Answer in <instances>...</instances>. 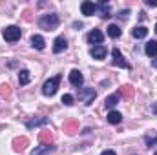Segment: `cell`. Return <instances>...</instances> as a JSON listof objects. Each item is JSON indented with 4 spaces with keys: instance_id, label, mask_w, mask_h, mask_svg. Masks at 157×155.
Returning <instances> with one entry per match:
<instances>
[{
    "instance_id": "6da1fadb",
    "label": "cell",
    "mask_w": 157,
    "mask_h": 155,
    "mask_svg": "<svg viewBox=\"0 0 157 155\" xmlns=\"http://www.w3.org/2000/svg\"><path fill=\"white\" fill-rule=\"evenodd\" d=\"M39 26L42 29H46V31H53V29H57V26H59V17L57 15H42L39 18Z\"/></svg>"
},
{
    "instance_id": "7a4b0ae2",
    "label": "cell",
    "mask_w": 157,
    "mask_h": 155,
    "mask_svg": "<svg viewBox=\"0 0 157 155\" xmlns=\"http://www.w3.org/2000/svg\"><path fill=\"white\" fill-rule=\"evenodd\" d=\"M59 82H60V77H59V75H57V77H53V78H49V80H46V82H44V86H42V93H44L46 97H53V95L57 93Z\"/></svg>"
},
{
    "instance_id": "3957f363",
    "label": "cell",
    "mask_w": 157,
    "mask_h": 155,
    "mask_svg": "<svg viewBox=\"0 0 157 155\" xmlns=\"http://www.w3.org/2000/svg\"><path fill=\"white\" fill-rule=\"evenodd\" d=\"M78 99H80L86 106H90V104H93V100H95V91H93L91 88H82V89H78Z\"/></svg>"
},
{
    "instance_id": "277c9868",
    "label": "cell",
    "mask_w": 157,
    "mask_h": 155,
    "mask_svg": "<svg viewBox=\"0 0 157 155\" xmlns=\"http://www.w3.org/2000/svg\"><path fill=\"white\" fill-rule=\"evenodd\" d=\"M20 35H22V31H20V28H17V26H9V28L4 29V39L7 40V42H15V40H18L20 39Z\"/></svg>"
},
{
    "instance_id": "5b68a950",
    "label": "cell",
    "mask_w": 157,
    "mask_h": 155,
    "mask_svg": "<svg viewBox=\"0 0 157 155\" xmlns=\"http://www.w3.org/2000/svg\"><path fill=\"white\" fill-rule=\"evenodd\" d=\"M104 39V35L99 31V29H93V31H90L88 33V42L90 44H95V46H101V42Z\"/></svg>"
},
{
    "instance_id": "8992f818",
    "label": "cell",
    "mask_w": 157,
    "mask_h": 155,
    "mask_svg": "<svg viewBox=\"0 0 157 155\" xmlns=\"http://www.w3.org/2000/svg\"><path fill=\"white\" fill-rule=\"evenodd\" d=\"M62 130H64L68 135H75L78 131V122L77 120H66V122L62 124Z\"/></svg>"
},
{
    "instance_id": "52a82bcc",
    "label": "cell",
    "mask_w": 157,
    "mask_h": 155,
    "mask_svg": "<svg viewBox=\"0 0 157 155\" xmlns=\"http://www.w3.org/2000/svg\"><path fill=\"white\" fill-rule=\"evenodd\" d=\"M28 144H29V141H28L26 137H17V139L13 141V150H15V152H24V150L28 148Z\"/></svg>"
},
{
    "instance_id": "ba28073f",
    "label": "cell",
    "mask_w": 157,
    "mask_h": 155,
    "mask_svg": "<svg viewBox=\"0 0 157 155\" xmlns=\"http://www.w3.org/2000/svg\"><path fill=\"white\" fill-rule=\"evenodd\" d=\"M80 11H82V15L91 17V15L97 11V6H95L93 2H82V4H80Z\"/></svg>"
},
{
    "instance_id": "9c48e42d",
    "label": "cell",
    "mask_w": 157,
    "mask_h": 155,
    "mask_svg": "<svg viewBox=\"0 0 157 155\" xmlns=\"http://www.w3.org/2000/svg\"><path fill=\"white\" fill-rule=\"evenodd\" d=\"M112 55H113V64H115V66H119V68H130V66H128V62L124 60V57L121 55V51H119V49H113V51H112Z\"/></svg>"
},
{
    "instance_id": "30bf717a",
    "label": "cell",
    "mask_w": 157,
    "mask_h": 155,
    "mask_svg": "<svg viewBox=\"0 0 157 155\" xmlns=\"http://www.w3.org/2000/svg\"><path fill=\"white\" fill-rule=\"evenodd\" d=\"M39 141H40V144H51V142H53V131L42 130L39 133Z\"/></svg>"
},
{
    "instance_id": "8fae6325",
    "label": "cell",
    "mask_w": 157,
    "mask_h": 155,
    "mask_svg": "<svg viewBox=\"0 0 157 155\" xmlns=\"http://www.w3.org/2000/svg\"><path fill=\"white\" fill-rule=\"evenodd\" d=\"M70 82H71L73 86H82V82H84L82 73H80L78 70H71V73H70Z\"/></svg>"
},
{
    "instance_id": "7c38bea8",
    "label": "cell",
    "mask_w": 157,
    "mask_h": 155,
    "mask_svg": "<svg viewBox=\"0 0 157 155\" xmlns=\"http://www.w3.org/2000/svg\"><path fill=\"white\" fill-rule=\"evenodd\" d=\"M68 47V42L64 37H59V39H55L53 42V53H60V51H64Z\"/></svg>"
},
{
    "instance_id": "4fadbf2b",
    "label": "cell",
    "mask_w": 157,
    "mask_h": 155,
    "mask_svg": "<svg viewBox=\"0 0 157 155\" xmlns=\"http://www.w3.org/2000/svg\"><path fill=\"white\" fill-rule=\"evenodd\" d=\"M90 53H91L93 59H99V60H101V59L106 57V47H104V46H93Z\"/></svg>"
},
{
    "instance_id": "5bb4252c",
    "label": "cell",
    "mask_w": 157,
    "mask_h": 155,
    "mask_svg": "<svg viewBox=\"0 0 157 155\" xmlns=\"http://www.w3.org/2000/svg\"><path fill=\"white\" fill-rule=\"evenodd\" d=\"M53 150H55V146H51V144H42L39 148H35V150L31 152V155H48V153H51Z\"/></svg>"
},
{
    "instance_id": "9a60e30c",
    "label": "cell",
    "mask_w": 157,
    "mask_h": 155,
    "mask_svg": "<svg viewBox=\"0 0 157 155\" xmlns=\"http://www.w3.org/2000/svg\"><path fill=\"white\" fill-rule=\"evenodd\" d=\"M97 11H99V17H102V18L110 17V6L106 2H99L97 4Z\"/></svg>"
},
{
    "instance_id": "2e32d148",
    "label": "cell",
    "mask_w": 157,
    "mask_h": 155,
    "mask_svg": "<svg viewBox=\"0 0 157 155\" xmlns=\"http://www.w3.org/2000/svg\"><path fill=\"white\" fill-rule=\"evenodd\" d=\"M31 46H33L35 49H44V46H46V40L42 39L40 35H33V37H31Z\"/></svg>"
},
{
    "instance_id": "e0dca14e",
    "label": "cell",
    "mask_w": 157,
    "mask_h": 155,
    "mask_svg": "<svg viewBox=\"0 0 157 155\" xmlns=\"http://www.w3.org/2000/svg\"><path fill=\"white\" fill-rule=\"evenodd\" d=\"M146 55L148 57H157V40H150L148 44H146Z\"/></svg>"
},
{
    "instance_id": "ac0fdd59",
    "label": "cell",
    "mask_w": 157,
    "mask_h": 155,
    "mask_svg": "<svg viewBox=\"0 0 157 155\" xmlns=\"http://www.w3.org/2000/svg\"><path fill=\"white\" fill-rule=\"evenodd\" d=\"M44 124H48V119L46 117H40V119H31V120H28V128L31 130V128H37V126H44Z\"/></svg>"
},
{
    "instance_id": "d6986e66",
    "label": "cell",
    "mask_w": 157,
    "mask_h": 155,
    "mask_svg": "<svg viewBox=\"0 0 157 155\" xmlns=\"http://www.w3.org/2000/svg\"><path fill=\"white\" fill-rule=\"evenodd\" d=\"M106 119H108V122H110V124H119V122L122 120V115H121L119 112H115V110H113V112H110V113H108V117H106Z\"/></svg>"
},
{
    "instance_id": "ffe728a7",
    "label": "cell",
    "mask_w": 157,
    "mask_h": 155,
    "mask_svg": "<svg viewBox=\"0 0 157 155\" xmlns=\"http://www.w3.org/2000/svg\"><path fill=\"white\" fill-rule=\"evenodd\" d=\"M132 35H133L135 39H144V37L148 35V29H146L144 26H139V28H135V29L132 31Z\"/></svg>"
},
{
    "instance_id": "44dd1931",
    "label": "cell",
    "mask_w": 157,
    "mask_h": 155,
    "mask_svg": "<svg viewBox=\"0 0 157 155\" xmlns=\"http://www.w3.org/2000/svg\"><path fill=\"white\" fill-rule=\"evenodd\" d=\"M108 35H110L112 39H119V37H121V28H119V26H115V24L108 26Z\"/></svg>"
},
{
    "instance_id": "7402d4cb",
    "label": "cell",
    "mask_w": 157,
    "mask_h": 155,
    "mask_svg": "<svg viewBox=\"0 0 157 155\" xmlns=\"http://www.w3.org/2000/svg\"><path fill=\"white\" fill-rule=\"evenodd\" d=\"M18 82H20L22 86H26V84L29 82V71H28V70H22V71L18 73Z\"/></svg>"
},
{
    "instance_id": "603a6c76",
    "label": "cell",
    "mask_w": 157,
    "mask_h": 155,
    "mask_svg": "<svg viewBox=\"0 0 157 155\" xmlns=\"http://www.w3.org/2000/svg\"><path fill=\"white\" fill-rule=\"evenodd\" d=\"M119 104V95H110V97H106V106L108 108H113V106H117Z\"/></svg>"
},
{
    "instance_id": "cb8c5ba5",
    "label": "cell",
    "mask_w": 157,
    "mask_h": 155,
    "mask_svg": "<svg viewBox=\"0 0 157 155\" xmlns=\"http://www.w3.org/2000/svg\"><path fill=\"white\" fill-rule=\"evenodd\" d=\"M119 93H121L122 97H132V95H133V88L126 84V86H122V88L119 89Z\"/></svg>"
},
{
    "instance_id": "d4e9b609",
    "label": "cell",
    "mask_w": 157,
    "mask_h": 155,
    "mask_svg": "<svg viewBox=\"0 0 157 155\" xmlns=\"http://www.w3.org/2000/svg\"><path fill=\"white\" fill-rule=\"evenodd\" d=\"M0 95H2V97H9V95H11V88H9L7 84L0 86Z\"/></svg>"
},
{
    "instance_id": "484cf974",
    "label": "cell",
    "mask_w": 157,
    "mask_h": 155,
    "mask_svg": "<svg viewBox=\"0 0 157 155\" xmlns=\"http://www.w3.org/2000/svg\"><path fill=\"white\" fill-rule=\"evenodd\" d=\"M144 142H146V146H148V148H152L154 144H157V137H146V139H144Z\"/></svg>"
},
{
    "instance_id": "4316f807",
    "label": "cell",
    "mask_w": 157,
    "mask_h": 155,
    "mask_svg": "<svg viewBox=\"0 0 157 155\" xmlns=\"http://www.w3.org/2000/svg\"><path fill=\"white\" fill-rule=\"evenodd\" d=\"M62 102H64L66 106H71V104H73V95H64V97H62Z\"/></svg>"
},
{
    "instance_id": "83f0119b",
    "label": "cell",
    "mask_w": 157,
    "mask_h": 155,
    "mask_svg": "<svg viewBox=\"0 0 157 155\" xmlns=\"http://www.w3.org/2000/svg\"><path fill=\"white\" fill-rule=\"evenodd\" d=\"M128 15H130V9H124V11H119V18H121V20H126V18H128Z\"/></svg>"
},
{
    "instance_id": "f1b7e54d",
    "label": "cell",
    "mask_w": 157,
    "mask_h": 155,
    "mask_svg": "<svg viewBox=\"0 0 157 155\" xmlns=\"http://www.w3.org/2000/svg\"><path fill=\"white\" fill-rule=\"evenodd\" d=\"M146 6H150V7H157V0H146Z\"/></svg>"
},
{
    "instance_id": "f546056e",
    "label": "cell",
    "mask_w": 157,
    "mask_h": 155,
    "mask_svg": "<svg viewBox=\"0 0 157 155\" xmlns=\"http://www.w3.org/2000/svg\"><path fill=\"white\" fill-rule=\"evenodd\" d=\"M101 155H115V152H113V150H104Z\"/></svg>"
},
{
    "instance_id": "4dcf8cb0",
    "label": "cell",
    "mask_w": 157,
    "mask_h": 155,
    "mask_svg": "<svg viewBox=\"0 0 157 155\" xmlns=\"http://www.w3.org/2000/svg\"><path fill=\"white\" fill-rule=\"evenodd\" d=\"M152 113L157 115V102H155V104H152Z\"/></svg>"
},
{
    "instance_id": "1f68e13d",
    "label": "cell",
    "mask_w": 157,
    "mask_h": 155,
    "mask_svg": "<svg viewBox=\"0 0 157 155\" xmlns=\"http://www.w3.org/2000/svg\"><path fill=\"white\" fill-rule=\"evenodd\" d=\"M73 28H75V29H80V28H82V24H80V22H75V24H73Z\"/></svg>"
},
{
    "instance_id": "d6a6232c",
    "label": "cell",
    "mask_w": 157,
    "mask_h": 155,
    "mask_svg": "<svg viewBox=\"0 0 157 155\" xmlns=\"http://www.w3.org/2000/svg\"><path fill=\"white\" fill-rule=\"evenodd\" d=\"M24 18H26V20H31V17H29V11H26V13H24Z\"/></svg>"
},
{
    "instance_id": "836d02e7",
    "label": "cell",
    "mask_w": 157,
    "mask_h": 155,
    "mask_svg": "<svg viewBox=\"0 0 157 155\" xmlns=\"http://www.w3.org/2000/svg\"><path fill=\"white\" fill-rule=\"evenodd\" d=\"M152 66H154V68L157 70V59H154V60H152Z\"/></svg>"
},
{
    "instance_id": "e575fe53",
    "label": "cell",
    "mask_w": 157,
    "mask_h": 155,
    "mask_svg": "<svg viewBox=\"0 0 157 155\" xmlns=\"http://www.w3.org/2000/svg\"><path fill=\"white\" fill-rule=\"evenodd\" d=\"M155 31H157V24H155Z\"/></svg>"
},
{
    "instance_id": "d590c367",
    "label": "cell",
    "mask_w": 157,
    "mask_h": 155,
    "mask_svg": "<svg viewBox=\"0 0 157 155\" xmlns=\"http://www.w3.org/2000/svg\"><path fill=\"white\" fill-rule=\"evenodd\" d=\"M155 155H157V152H155Z\"/></svg>"
}]
</instances>
